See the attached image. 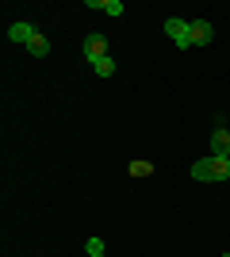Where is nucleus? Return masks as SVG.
I'll list each match as a JSON object with an SVG mask.
<instances>
[{
    "mask_svg": "<svg viewBox=\"0 0 230 257\" xmlns=\"http://www.w3.org/2000/svg\"><path fill=\"white\" fill-rule=\"evenodd\" d=\"M192 181L199 184H215V181H230V158H199L192 161Z\"/></svg>",
    "mask_w": 230,
    "mask_h": 257,
    "instance_id": "1",
    "label": "nucleus"
},
{
    "mask_svg": "<svg viewBox=\"0 0 230 257\" xmlns=\"http://www.w3.org/2000/svg\"><path fill=\"white\" fill-rule=\"evenodd\" d=\"M161 31L169 35L180 50H188V46H192V27H188V20H180V16H169V20L161 23Z\"/></svg>",
    "mask_w": 230,
    "mask_h": 257,
    "instance_id": "2",
    "label": "nucleus"
},
{
    "mask_svg": "<svg viewBox=\"0 0 230 257\" xmlns=\"http://www.w3.org/2000/svg\"><path fill=\"white\" fill-rule=\"evenodd\" d=\"M81 54H85L88 65H96L100 58H108V39L104 35H88L85 43H81Z\"/></svg>",
    "mask_w": 230,
    "mask_h": 257,
    "instance_id": "3",
    "label": "nucleus"
},
{
    "mask_svg": "<svg viewBox=\"0 0 230 257\" xmlns=\"http://www.w3.org/2000/svg\"><path fill=\"white\" fill-rule=\"evenodd\" d=\"M188 27H192V46H211V39H215L211 20H188Z\"/></svg>",
    "mask_w": 230,
    "mask_h": 257,
    "instance_id": "4",
    "label": "nucleus"
},
{
    "mask_svg": "<svg viewBox=\"0 0 230 257\" xmlns=\"http://www.w3.org/2000/svg\"><path fill=\"white\" fill-rule=\"evenodd\" d=\"M211 158H230V131H215L211 135Z\"/></svg>",
    "mask_w": 230,
    "mask_h": 257,
    "instance_id": "5",
    "label": "nucleus"
},
{
    "mask_svg": "<svg viewBox=\"0 0 230 257\" xmlns=\"http://www.w3.org/2000/svg\"><path fill=\"white\" fill-rule=\"evenodd\" d=\"M35 35H39V31H35L31 23H23V20H20V23H12V27H8V39H12V43H23V46L31 43Z\"/></svg>",
    "mask_w": 230,
    "mask_h": 257,
    "instance_id": "6",
    "label": "nucleus"
},
{
    "mask_svg": "<svg viewBox=\"0 0 230 257\" xmlns=\"http://www.w3.org/2000/svg\"><path fill=\"white\" fill-rule=\"evenodd\" d=\"M88 8L104 16H123V0H88Z\"/></svg>",
    "mask_w": 230,
    "mask_h": 257,
    "instance_id": "7",
    "label": "nucleus"
},
{
    "mask_svg": "<svg viewBox=\"0 0 230 257\" xmlns=\"http://www.w3.org/2000/svg\"><path fill=\"white\" fill-rule=\"evenodd\" d=\"M27 54H31V58H46V54H50V39H46V35H35L31 43H27Z\"/></svg>",
    "mask_w": 230,
    "mask_h": 257,
    "instance_id": "8",
    "label": "nucleus"
},
{
    "mask_svg": "<svg viewBox=\"0 0 230 257\" xmlns=\"http://www.w3.org/2000/svg\"><path fill=\"white\" fill-rule=\"evenodd\" d=\"M127 173H131V177H150V173H153V161H142V158H138V161H131V165H127Z\"/></svg>",
    "mask_w": 230,
    "mask_h": 257,
    "instance_id": "9",
    "label": "nucleus"
},
{
    "mask_svg": "<svg viewBox=\"0 0 230 257\" xmlns=\"http://www.w3.org/2000/svg\"><path fill=\"white\" fill-rule=\"evenodd\" d=\"M92 73H100V77H111V73H115V58H111V54H108V58H100V62L92 65Z\"/></svg>",
    "mask_w": 230,
    "mask_h": 257,
    "instance_id": "10",
    "label": "nucleus"
},
{
    "mask_svg": "<svg viewBox=\"0 0 230 257\" xmlns=\"http://www.w3.org/2000/svg\"><path fill=\"white\" fill-rule=\"evenodd\" d=\"M85 253L88 257H104V242H100V238H88V242H85Z\"/></svg>",
    "mask_w": 230,
    "mask_h": 257,
    "instance_id": "11",
    "label": "nucleus"
},
{
    "mask_svg": "<svg viewBox=\"0 0 230 257\" xmlns=\"http://www.w3.org/2000/svg\"><path fill=\"white\" fill-rule=\"evenodd\" d=\"M222 257H230V253H222Z\"/></svg>",
    "mask_w": 230,
    "mask_h": 257,
    "instance_id": "12",
    "label": "nucleus"
}]
</instances>
